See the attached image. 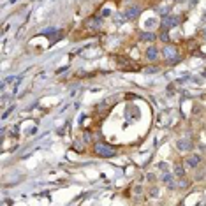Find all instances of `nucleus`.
Returning a JSON list of instances; mask_svg holds the SVG:
<instances>
[{"label":"nucleus","mask_w":206,"mask_h":206,"mask_svg":"<svg viewBox=\"0 0 206 206\" xmlns=\"http://www.w3.org/2000/svg\"><path fill=\"white\" fill-rule=\"evenodd\" d=\"M94 150L100 157H111V155H114V148H111L109 145H104V143H97Z\"/></svg>","instance_id":"f257e3e1"},{"label":"nucleus","mask_w":206,"mask_h":206,"mask_svg":"<svg viewBox=\"0 0 206 206\" xmlns=\"http://www.w3.org/2000/svg\"><path fill=\"white\" fill-rule=\"evenodd\" d=\"M162 53H164L168 62H171V63H176V62H178V51H176L174 46H166V48L162 49Z\"/></svg>","instance_id":"f03ea898"},{"label":"nucleus","mask_w":206,"mask_h":206,"mask_svg":"<svg viewBox=\"0 0 206 206\" xmlns=\"http://www.w3.org/2000/svg\"><path fill=\"white\" fill-rule=\"evenodd\" d=\"M178 23H180V18H178V16H164V19H162V27H164V28L176 27Z\"/></svg>","instance_id":"7ed1b4c3"},{"label":"nucleus","mask_w":206,"mask_h":206,"mask_svg":"<svg viewBox=\"0 0 206 206\" xmlns=\"http://www.w3.org/2000/svg\"><path fill=\"white\" fill-rule=\"evenodd\" d=\"M139 13H141L139 5H131L129 9H125V18L127 19H136L137 16H139Z\"/></svg>","instance_id":"20e7f679"},{"label":"nucleus","mask_w":206,"mask_h":206,"mask_svg":"<svg viewBox=\"0 0 206 206\" xmlns=\"http://www.w3.org/2000/svg\"><path fill=\"white\" fill-rule=\"evenodd\" d=\"M146 56H148V60H157V56H159V51H157V48H148V51H146Z\"/></svg>","instance_id":"39448f33"},{"label":"nucleus","mask_w":206,"mask_h":206,"mask_svg":"<svg viewBox=\"0 0 206 206\" xmlns=\"http://www.w3.org/2000/svg\"><path fill=\"white\" fill-rule=\"evenodd\" d=\"M141 41H155V34L145 32V34H141Z\"/></svg>","instance_id":"423d86ee"},{"label":"nucleus","mask_w":206,"mask_h":206,"mask_svg":"<svg viewBox=\"0 0 206 206\" xmlns=\"http://www.w3.org/2000/svg\"><path fill=\"white\" fill-rule=\"evenodd\" d=\"M188 164H190V166H197V164H199V157H197V155H196V157H190V159H188Z\"/></svg>","instance_id":"0eeeda50"},{"label":"nucleus","mask_w":206,"mask_h":206,"mask_svg":"<svg viewBox=\"0 0 206 206\" xmlns=\"http://www.w3.org/2000/svg\"><path fill=\"white\" fill-rule=\"evenodd\" d=\"M178 148H180V150H187V148H188L187 141H178Z\"/></svg>","instance_id":"6e6552de"},{"label":"nucleus","mask_w":206,"mask_h":206,"mask_svg":"<svg viewBox=\"0 0 206 206\" xmlns=\"http://www.w3.org/2000/svg\"><path fill=\"white\" fill-rule=\"evenodd\" d=\"M160 39H162L164 42H168V41H169V34H168V32H162V35H160Z\"/></svg>","instance_id":"1a4fd4ad"},{"label":"nucleus","mask_w":206,"mask_h":206,"mask_svg":"<svg viewBox=\"0 0 206 206\" xmlns=\"http://www.w3.org/2000/svg\"><path fill=\"white\" fill-rule=\"evenodd\" d=\"M176 174H178V176H183V168L176 166Z\"/></svg>","instance_id":"9d476101"}]
</instances>
